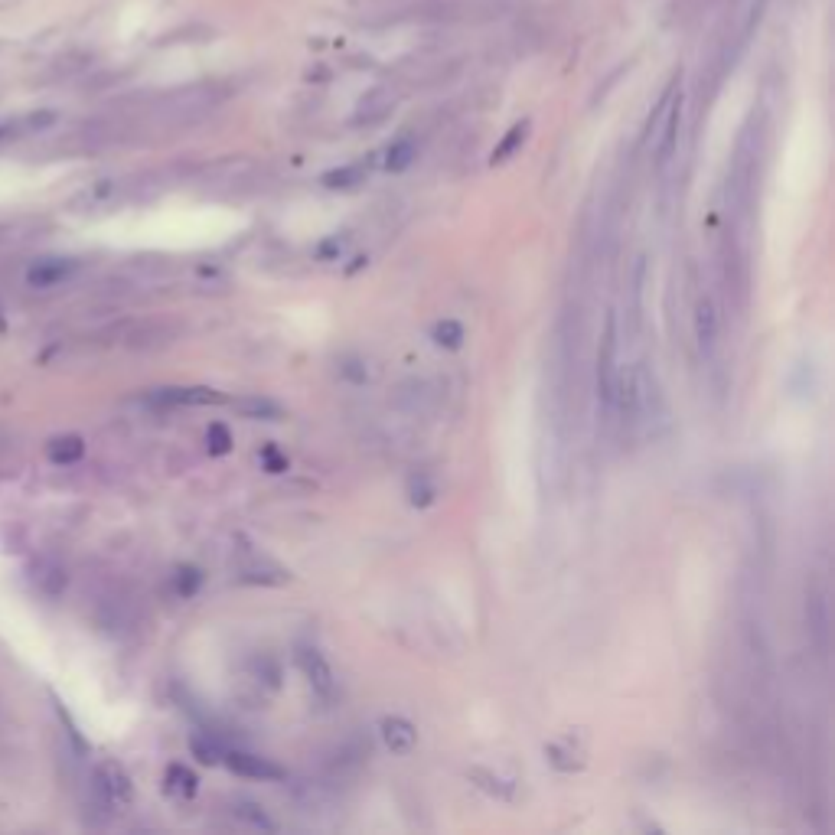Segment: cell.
Instances as JSON below:
<instances>
[{
  "label": "cell",
  "instance_id": "cell-1",
  "mask_svg": "<svg viewBox=\"0 0 835 835\" xmlns=\"http://www.w3.org/2000/svg\"><path fill=\"white\" fill-rule=\"evenodd\" d=\"M92 796L98 809H121L134 800V787L131 777L124 774V767L115 764V760H105L98 764L95 777H92Z\"/></svg>",
  "mask_w": 835,
  "mask_h": 835
},
{
  "label": "cell",
  "instance_id": "cell-2",
  "mask_svg": "<svg viewBox=\"0 0 835 835\" xmlns=\"http://www.w3.org/2000/svg\"><path fill=\"white\" fill-rule=\"evenodd\" d=\"M617 376H620V369H617V314H607L601 350H597V398H601L604 408H614Z\"/></svg>",
  "mask_w": 835,
  "mask_h": 835
},
{
  "label": "cell",
  "instance_id": "cell-3",
  "mask_svg": "<svg viewBox=\"0 0 835 835\" xmlns=\"http://www.w3.org/2000/svg\"><path fill=\"white\" fill-rule=\"evenodd\" d=\"M659 115H663V134H659V144H656V164L663 170L676 157L679 128H682V95H676V85L666 92L663 105H659Z\"/></svg>",
  "mask_w": 835,
  "mask_h": 835
},
{
  "label": "cell",
  "instance_id": "cell-4",
  "mask_svg": "<svg viewBox=\"0 0 835 835\" xmlns=\"http://www.w3.org/2000/svg\"><path fill=\"white\" fill-rule=\"evenodd\" d=\"M294 659H297V666H301V672L307 676L310 689H314L317 695H323V699H333L336 682H333V669L327 663V656H323L314 643H297Z\"/></svg>",
  "mask_w": 835,
  "mask_h": 835
},
{
  "label": "cell",
  "instance_id": "cell-5",
  "mask_svg": "<svg viewBox=\"0 0 835 835\" xmlns=\"http://www.w3.org/2000/svg\"><path fill=\"white\" fill-rule=\"evenodd\" d=\"M222 764H226L232 774L248 777V780H284L288 770L274 760L261 757V754H248V751H226L222 754Z\"/></svg>",
  "mask_w": 835,
  "mask_h": 835
},
{
  "label": "cell",
  "instance_id": "cell-6",
  "mask_svg": "<svg viewBox=\"0 0 835 835\" xmlns=\"http://www.w3.org/2000/svg\"><path fill=\"white\" fill-rule=\"evenodd\" d=\"M76 268H79V261H72V258H40L30 265L27 284L36 291L59 288V284H66L72 274H76Z\"/></svg>",
  "mask_w": 835,
  "mask_h": 835
},
{
  "label": "cell",
  "instance_id": "cell-7",
  "mask_svg": "<svg viewBox=\"0 0 835 835\" xmlns=\"http://www.w3.org/2000/svg\"><path fill=\"white\" fill-rule=\"evenodd\" d=\"M395 105H398V92L389 89V85H379V89L366 92V98L356 108L353 121L356 124H379V121H385V118L392 115Z\"/></svg>",
  "mask_w": 835,
  "mask_h": 835
},
{
  "label": "cell",
  "instance_id": "cell-8",
  "mask_svg": "<svg viewBox=\"0 0 835 835\" xmlns=\"http://www.w3.org/2000/svg\"><path fill=\"white\" fill-rule=\"evenodd\" d=\"M379 731H382V741H385V747H389L392 754L405 757V754L415 751V744H418V731H415V725H411L408 718H398V715L382 718Z\"/></svg>",
  "mask_w": 835,
  "mask_h": 835
},
{
  "label": "cell",
  "instance_id": "cell-9",
  "mask_svg": "<svg viewBox=\"0 0 835 835\" xmlns=\"http://www.w3.org/2000/svg\"><path fill=\"white\" fill-rule=\"evenodd\" d=\"M151 402L154 405H219L222 392L206 389V385H199V389H157L151 395Z\"/></svg>",
  "mask_w": 835,
  "mask_h": 835
},
{
  "label": "cell",
  "instance_id": "cell-10",
  "mask_svg": "<svg viewBox=\"0 0 835 835\" xmlns=\"http://www.w3.org/2000/svg\"><path fill=\"white\" fill-rule=\"evenodd\" d=\"M53 124H56L53 111H33V115H20L14 121H4L0 124V144L17 141V137H27V134H36V131H46V128H53Z\"/></svg>",
  "mask_w": 835,
  "mask_h": 835
},
{
  "label": "cell",
  "instance_id": "cell-11",
  "mask_svg": "<svg viewBox=\"0 0 835 835\" xmlns=\"http://www.w3.org/2000/svg\"><path fill=\"white\" fill-rule=\"evenodd\" d=\"M695 340H699L702 353H712L718 343V310L712 297H702L695 304Z\"/></svg>",
  "mask_w": 835,
  "mask_h": 835
},
{
  "label": "cell",
  "instance_id": "cell-12",
  "mask_svg": "<svg viewBox=\"0 0 835 835\" xmlns=\"http://www.w3.org/2000/svg\"><path fill=\"white\" fill-rule=\"evenodd\" d=\"M235 411H239L242 418H252V421H278L281 418V405L271 402L265 395H248L235 402Z\"/></svg>",
  "mask_w": 835,
  "mask_h": 835
},
{
  "label": "cell",
  "instance_id": "cell-13",
  "mask_svg": "<svg viewBox=\"0 0 835 835\" xmlns=\"http://www.w3.org/2000/svg\"><path fill=\"white\" fill-rule=\"evenodd\" d=\"M46 454H49V460H53V464H59V467L76 464V460H82V454H85V441L76 438V434H62V438L49 441Z\"/></svg>",
  "mask_w": 835,
  "mask_h": 835
},
{
  "label": "cell",
  "instance_id": "cell-14",
  "mask_svg": "<svg viewBox=\"0 0 835 835\" xmlns=\"http://www.w3.org/2000/svg\"><path fill=\"white\" fill-rule=\"evenodd\" d=\"M164 783H167V793L177 796V800H190V796L196 793V787H199L196 774H193L190 767H183V764H170Z\"/></svg>",
  "mask_w": 835,
  "mask_h": 835
},
{
  "label": "cell",
  "instance_id": "cell-15",
  "mask_svg": "<svg viewBox=\"0 0 835 835\" xmlns=\"http://www.w3.org/2000/svg\"><path fill=\"white\" fill-rule=\"evenodd\" d=\"M366 173H369L366 164L336 167V170L323 173V186H327V190H353V186H359V183L366 180Z\"/></svg>",
  "mask_w": 835,
  "mask_h": 835
},
{
  "label": "cell",
  "instance_id": "cell-16",
  "mask_svg": "<svg viewBox=\"0 0 835 835\" xmlns=\"http://www.w3.org/2000/svg\"><path fill=\"white\" fill-rule=\"evenodd\" d=\"M470 780L477 783L480 790H486L490 796H496V800H513V783H506L503 777L490 774V770L473 767V770H470Z\"/></svg>",
  "mask_w": 835,
  "mask_h": 835
},
{
  "label": "cell",
  "instance_id": "cell-17",
  "mask_svg": "<svg viewBox=\"0 0 835 835\" xmlns=\"http://www.w3.org/2000/svg\"><path fill=\"white\" fill-rule=\"evenodd\" d=\"M529 137V121H519V124H513V128L506 131V137L500 144H496V151H493V164H503V160H509L513 157L519 147H522V141H526Z\"/></svg>",
  "mask_w": 835,
  "mask_h": 835
},
{
  "label": "cell",
  "instance_id": "cell-18",
  "mask_svg": "<svg viewBox=\"0 0 835 835\" xmlns=\"http://www.w3.org/2000/svg\"><path fill=\"white\" fill-rule=\"evenodd\" d=\"M418 157V147L411 137H402V141H395L389 147V154H385V170H392V173H402L411 167V160Z\"/></svg>",
  "mask_w": 835,
  "mask_h": 835
},
{
  "label": "cell",
  "instance_id": "cell-19",
  "mask_svg": "<svg viewBox=\"0 0 835 835\" xmlns=\"http://www.w3.org/2000/svg\"><path fill=\"white\" fill-rule=\"evenodd\" d=\"M809 614V627L819 633V646H826V633H829V607H826V594H813L806 604Z\"/></svg>",
  "mask_w": 835,
  "mask_h": 835
},
{
  "label": "cell",
  "instance_id": "cell-20",
  "mask_svg": "<svg viewBox=\"0 0 835 835\" xmlns=\"http://www.w3.org/2000/svg\"><path fill=\"white\" fill-rule=\"evenodd\" d=\"M434 343L444 346V350H460L464 346V327L457 320H441L434 327Z\"/></svg>",
  "mask_w": 835,
  "mask_h": 835
},
{
  "label": "cell",
  "instance_id": "cell-21",
  "mask_svg": "<svg viewBox=\"0 0 835 835\" xmlns=\"http://www.w3.org/2000/svg\"><path fill=\"white\" fill-rule=\"evenodd\" d=\"M206 447H209V454H216V457H222V454H229L232 451V431L226 428V425H209V431H206Z\"/></svg>",
  "mask_w": 835,
  "mask_h": 835
},
{
  "label": "cell",
  "instance_id": "cell-22",
  "mask_svg": "<svg viewBox=\"0 0 835 835\" xmlns=\"http://www.w3.org/2000/svg\"><path fill=\"white\" fill-rule=\"evenodd\" d=\"M190 747H193V754H196V760L199 764H222V747H219V741H206L203 734H196V738L190 741Z\"/></svg>",
  "mask_w": 835,
  "mask_h": 835
},
{
  "label": "cell",
  "instance_id": "cell-23",
  "mask_svg": "<svg viewBox=\"0 0 835 835\" xmlns=\"http://www.w3.org/2000/svg\"><path fill=\"white\" fill-rule=\"evenodd\" d=\"M235 816L239 819H245V822H252L255 829H268V832H274L278 826H274V822L261 813V809L255 806V803H248V800H242V803H235Z\"/></svg>",
  "mask_w": 835,
  "mask_h": 835
},
{
  "label": "cell",
  "instance_id": "cell-24",
  "mask_svg": "<svg viewBox=\"0 0 835 835\" xmlns=\"http://www.w3.org/2000/svg\"><path fill=\"white\" fill-rule=\"evenodd\" d=\"M199 588H203V571L193 568V565H186V568L177 571V591H180V597H193Z\"/></svg>",
  "mask_w": 835,
  "mask_h": 835
},
{
  "label": "cell",
  "instance_id": "cell-25",
  "mask_svg": "<svg viewBox=\"0 0 835 835\" xmlns=\"http://www.w3.org/2000/svg\"><path fill=\"white\" fill-rule=\"evenodd\" d=\"M408 493H411V506H431L434 503V486L428 483V477H411Z\"/></svg>",
  "mask_w": 835,
  "mask_h": 835
},
{
  "label": "cell",
  "instance_id": "cell-26",
  "mask_svg": "<svg viewBox=\"0 0 835 835\" xmlns=\"http://www.w3.org/2000/svg\"><path fill=\"white\" fill-rule=\"evenodd\" d=\"M261 460H265V470L268 473H281V470H288V457H281L278 454V447L268 444L265 451H261Z\"/></svg>",
  "mask_w": 835,
  "mask_h": 835
},
{
  "label": "cell",
  "instance_id": "cell-27",
  "mask_svg": "<svg viewBox=\"0 0 835 835\" xmlns=\"http://www.w3.org/2000/svg\"><path fill=\"white\" fill-rule=\"evenodd\" d=\"M545 757H548V764H555L558 770H575V767H578V764H571V760H565L568 751H562L558 744H548V747H545Z\"/></svg>",
  "mask_w": 835,
  "mask_h": 835
},
{
  "label": "cell",
  "instance_id": "cell-28",
  "mask_svg": "<svg viewBox=\"0 0 835 835\" xmlns=\"http://www.w3.org/2000/svg\"><path fill=\"white\" fill-rule=\"evenodd\" d=\"M340 248H343V242H340V239H327V242H323V245L317 248V255H320L323 261H330V258L340 255Z\"/></svg>",
  "mask_w": 835,
  "mask_h": 835
}]
</instances>
